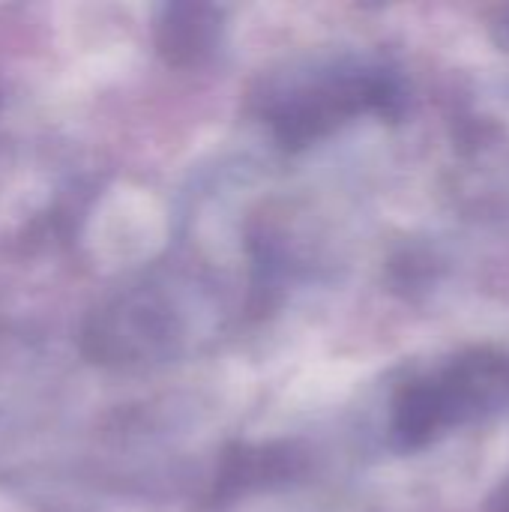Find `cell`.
<instances>
[{
    "label": "cell",
    "mask_w": 509,
    "mask_h": 512,
    "mask_svg": "<svg viewBox=\"0 0 509 512\" xmlns=\"http://www.w3.org/2000/svg\"><path fill=\"white\" fill-rule=\"evenodd\" d=\"M504 405H509V354L498 348H471L408 378L396 390L390 405V441L399 453H417Z\"/></svg>",
    "instance_id": "1"
},
{
    "label": "cell",
    "mask_w": 509,
    "mask_h": 512,
    "mask_svg": "<svg viewBox=\"0 0 509 512\" xmlns=\"http://www.w3.org/2000/svg\"><path fill=\"white\" fill-rule=\"evenodd\" d=\"M492 33H495V39L509 51V9H504V12L495 18V30H492Z\"/></svg>",
    "instance_id": "5"
},
{
    "label": "cell",
    "mask_w": 509,
    "mask_h": 512,
    "mask_svg": "<svg viewBox=\"0 0 509 512\" xmlns=\"http://www.w3.org/2000/svg\"><path fill=\"white\" fill-rule=\"evenodd\" d=\"M402 90L393 72L369 63H339L306 72L270 96V126L288 147H306L357 114H396Z\"/></svg>",
    "instance_id": "2"
},
{
    "label": "cell",
    "mask_w": 509,
    "mask_h": 512,
    "mask_svg": "<svg viewBox=\"0 0 509 512\" xmlns=\"http://www.w3.org/2000/svg\"><path fill=\"white\" fill-rule=\"evenodd\" d=\"M486 512H509V477H504L489 495H486V504H483Z\"/></svg>",
    "instance_id": "4"
},
{
    "label": "cell",
    "mask_w": 509,
    "mask_h": 512,
    "mask_svg": "<svg viewBox=\"0 0 509 512\" xmlns=\"http://www.w3.org/2000/svg\"><path fill=\"white\" fill-rule=\"evenodd\" d=\"M222 39V12L198 3L162 6L156 18V45L174 66H195L207 60Z\"/></svg>",
    "instance_id": "3"
}]
</instances>
